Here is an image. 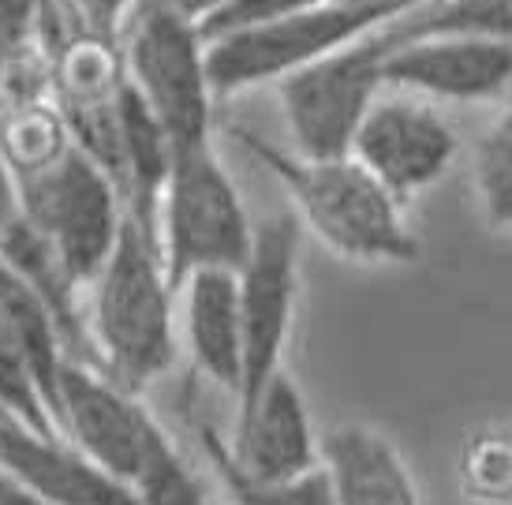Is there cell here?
I'll list each match as a JSON object with an SVG mask.
<instances>
[{
  "label": "cell",
  "instance_id": "52a82bcc",
  "mask_svg": "<svg viewBox=\"0 0 512 505\" xmlns=\"http://www.w3.org/2000/svg\"><path fill=\"white\" fill-rule=\"evenodd\" d=\"M19 202L75 289L94 285L128 217L109 173L72 146L53 169L19 180Z\"/></svg>",
  "mask_w": 512,
  "mask_h": 505
},
{
  "label": "cell",
  "instance_id": "2e32d148",
  "mask_svg": "<svg viewBox=\"0 0 512 505\" xmlns=\"http://www.w3.org/2000/svg\"><path fill=\"white\" fill-rule=\"evenodd\" d=\"M72 146L75 143L68 135V124L53 105V98L0 113V158L8 165V173L15 176V184L53 169Z\"/></svg>",
  "mask_w": 512,
  "mask_h": 505
},
{
  "label": "cell",
  "instance_id": "8fae6325",
  "mask_svg": "<svg viewBox=\"0 0 512 505\" xmlns=\"http://www.w3.org/2000/svg\"><path fill=\"white\" fill-rule=\"evenodd\" d=\"M382 83L423 101H501L512 90V42L471 34L404 42L385 57Z\"/></svg>",
  "mask_w": 512,
  "mask_h": 505
},
{
  "label": "cell",
  "instance_id": "4316f807",
  "mask_svg": "<svg viewBox=\"0 0 512 505\" xmlns=\"http://www.w3.org/2000/svg\"><path fill=\"white\" fill-rule=\"evenodd\" d=\"M15 494H19V487H12L0 472V505H15Z\"/></svg>",
  "mask_w": 512,
  "mask_h": 505
},
{
  "label": "cell",
  "instance_id": "7c38bea8",
  "mask_svg": "<svg viewBox=\"0 0 512 505\" xmlns=\"http://www.w3.org/2000/svg\"><path fill=\"white\" fill-rule=\"evenodd\" d=\"M0 472L42 505H139L128 483L98 468L68 438L30 431L15 416H0Z\"/></svg>",
  "mask_w": 512,
  "mask_h": 505
},
{
  "label": "cell",
  "instance_id": "d4e9b609",
  "mask_svg": "<svg viewBox=\"0 0 512 505\" xmlns=\"http://www.w3.org/2000/svg\"><path fill=\"white\" fill-rule=\"evenodd\" d=\"M42 0H0V53L38 42Z\"/></svg>",
  "mask_w": 512,
  "mask_h": 505
},
{
  "label": "cell",
  "instance_id": "d6986e66",
  "mask_svg": "<svg viewBox=\"0 0 512 505\" xmlns=\"http://www.w3.org/2000/svg\"><path fill=\"white\" fill-rule=\"evenodd\" d=\"M475 195L490 225L512 229V90L505 113L475 146Z\"/></svg>",
  "mask_w": 512,
  "mask_h": 505
},
{
  "label": "cell",
  "instance_id": "7a4b0ae2",
  "mask_svg": "<svg viewBox=\"0 0 512 505\" xmlns=\"http://www.w3.org/2000/svg\"><path fill=\"white\" fill-rule=\"evenodd\" d=\"M172 300L176 292L165 277L157 244H150L135 221L124 217L113 255L94 277V307L86 322L101 375L113 378L120 390H146L172 367Z\"/></svg>",
  "mask_w": 512,
  "mask_h": 505
},
{
  "label": "cell",
  "instance_id": "30bf717a",
  "mask_svg": "<svg viewBox=\"0 0 512 505\" xmlns=\"http://www.w3.org/2000/svg\"><path fill=\"white\" fill-rule=\"evenodd\" d=\"M348 158H356L393 199L404 206L438 184L456 158V131L449 120L415 94H389L367 109Z\"/></svg>",
  "mask_w": 512,
  "mask_h": 505
},
{
  "label": "cell",
  "instance_id": "5b68a950",
  "mask_svg": "<svg viewBox=\"0 0 512 505\" xmlns=\"http://www.w3.org/2000/svg\"><path fill=\"white\" fill-rule=\"evenodd\" d=\"M120 53L128 83L169 135L172 150L210 143L214 87L199 23L154 0H139L120 30Z\"/></svg>",
  "mask_w": 512,
  "mask_h": 505
},
{
  "label": "cell",
  "instance_id": "9a60e30c",
  "mask_svg": "<svg viewBox=\"0 0 512 505\" xmlns=\"http://www.w3.org/2000/svg\"><path fill=\"white\" fill-rule=\"evenodd\" d=\"M184 296V341L202 375L225 393H240L243 330L240 292L232 270H202L180 285Z\"/></svg>",
  "mask_w": 512,
  "mask_h": 505
},
{
  "label": "cell",
  "instance_id": "f1b7e54d",
  "mask_svg": "<svg viewBox=\"0 0 512 505\" xmlns=\"http://www.w3.org/2000/svg\"><path fill=\"white\" fill-rule=\"evenodd\" d=\"M367 4H370V0H367Z\"/></svg>",
  "mask_w": 512,
  "mask_h": 505
},
{
  "label": "cell",
  "instance_id": "e0dca14e",
  "mask_svg": "<svg viewBox=\"0 0 512 505\" xmlns=\"http://www.w3.org/2000/svg\"><path fill=\"white\" fill-rule=\"evenodd\" d=\"M393 42H419L434 34H471L512 42V0H427L412 12L389 19Z\"/></svg>",
  "mask_w": 512,
  "mask_h": 505
},
{
  "label": "cell",
  "instance_id": "44dd1931",
  "mask_svg": "<svg viewBox=\"0 0 512 505\" xmlns=\"http://www.w3.org/2000/svg\"><path fill=\"white\" fill-rule=\"evenodd\" d=\"M0 412L15 416L19 423H27L30 431L38 434H57L53 419L45 412L42 393L34 386L27 360H23V348L15 341V330L4 307H0Z\"/></svg>",
  "mask_w": 512,
  "mask_h": 505
},
{
  "label": "cell",
  "instance_id": "7402d4cb",
  "mask_svg": "<svg viewBox=\"0 0 512 505\" xmlns=\"http://www.w3.org/2000/svg\"><path fill=\"white\" fill-rule=\"evenodd\" d=\"M131 494L139 505H210L199 476L172 442L157 449L143 472L131 479Z\"/></svg>",
  "mask_w": 512,
  "mask_h": 505
},
{
  "label": "cell",
  "instance_id": "9c48e42d",
  "mask_svg": "<svg viewBox=\"0 0 512 505\" xmlns=\"http://www.w3.org/2000/svg\"><path fill=\"white\" fill-rule=\"evenodd\" d=\"M57 431L128 487L157 449L172 442L139 393L120 390L109 375L79 360L60 363Z\"/></svg>",
  "mask_w": 512,
  "mask_h": 505
},
{
  "label": "cell",
  "instance_id": "ba28073f",
  "mask_svg": "<svg viewBox=\"0 0 512 505\" xmlns=\"http://www.w3.org/2000/svg\"><path fill=\"white\" fill-rule=\"evenodd\" d=\"M299 236L303 225L292 210L270 214L255 225L251 255L236 270L243 330V375L236 393V416L258 401L285 367V348L292 337L299 296Z\"/></svg>",
  "mask_w": 512,
  "mask_h": 505
},
{
  "label": "cell",
  "instance_id": "4fadbf2b",
  "mask_svg": "<svg viewBox=\"0 0 512 505\" xmlns=\"http://www.w3.org/2000/svg\"><path fill=\"white\" fill-rule=\"evenodd\" d=\"M228 461L258 483H288L322 468L307 401L285 371L258 393V401L247 412L236 416Z\"/></svg>",
  "mask_w": 512,
  "mask_h": 505
},
{
  "label": "cell",
  "instance_id": "ac0fdd59",
  "mask_svg": "<svg viewBox=\"0 0 512 505\" xmlns=\"http://www.w3.org/2000/svg\"><path fill=\"white\" fill-rule=\"evenodd\" d=\"M202 449H206L217 476L225 479L232 505H333L322 468H314L299 479H288V483H258V479H247L236 464L228 461V446L210 427L202 431Z\"/></svg>",
  "mask_w": 512,
  "mask_h": 505
},
{
  "label": "cell",
  "instance_id": "3957f363",
  "mask_svg": "<svg viewBox=\"0 0 512 505\" xmlns=\"http://www.w3.org/2000/svg\"><path fill=\"white\" fill-rule=\"evenodd\" d=\"M255 221L217 161L214 146L172 150V169L157 210V247L172 292L202 270H240L251 255Z\"/></svg>",
  "mask_w": 512,
  "mask_h": 505
},
{
  "label": "cell",
  "instance_id": "5bb4252c",
  "mask_svg": "<svg viewBox=\"0 0 512 505\" xmlns=\"http://www.w3.org/2000/svg\"><path fill=\"white\" fill-rule=\"evenodd\" d=\"M333 505H423L412 468L370 427L344 423L318 442Z\"/></svg>",
  "mask_w": 512,
  "mask_h": 505
},
{
  "label": "cell",
  "instance_id": "ffe728a7",
  "mask_svg": "<svg viewBox=\"0 0 512 505\" xmlns=\"http://www.w3.org/2000/svg\"><path fill=\"white\" fill-rule=\"evenodd\" d=\"M460 487L479 505H512V431L483 427L460 453Z\"/></svg>",
  "mask_w": 512,
  "mask_h": 505
},
{
  "label": "cell",
  "instance_id": "cb8c5ba5",
  "mask_svg": "<svg viewBox=\"0 0 512 505\" xmlns=\"http://www.w3.org/2000/svg\"><path fill=\"white\" fill-rule=\"evenodd\" d=\"M139 0H64V8L75 15V23L101 38H120V30L135 12Z\"/></svg>",
  "mask_w": 512,
  "mask_h": 505
},
{
  "label": "cell",
  "instance_id": "277c9868",
  "mask_svg": "<svg viewBox=\"0 0 512 505\" xmlns=\"http://www.w3.org/2000/svg\"><path fill=\"white\" fill-rule=\"evenodd\" d=\"M419 4L427 0H370V4L367 0H322V4L299 8L262 27L214 38L206 42V72H210L214 98L270 83V79L281 83L285 75L337 53L348 42H356Z\"/></svg>",
  "mask_w": 512,
  "mask_h": 505
},
{
  "label": "cell",
  "instance_id": "484cf974",
  "mask_svg": "<svg viewBox=\"0 0 512 505\" xmlns=\"http://www.w3.org/2000/svg\"><path fill=\"white\" fill-rule=\"evenodd\" d=\"M154 4L169 8V12H176V15H184L191 23H202V19H210L217 8H225L228 0H154Z\"/></svg>",
  "mask_w": 512,
  "mask_h": 505
},
{
  "label": "cell",
  "instance_id": "6da1fadb",
  "mask_svg": "<svg viewBox=\"0 0 512 505\" xmlns=\"http://www.w3.org/2000/svg\"><path fill=\"white\" fill-rule=\"evenodd\" d=\"M240 146L266 165L292 199V214L341 259L352 262H415L419 240L400 214V202L356 158H299L296 150L232 131Z\"/></svg>",
  "mask_w": 512,
  "mask_h": 505
},
{
  "label": "cell",
  "instance_id": "8992f818",
  "mask_svg": "<svg viewBox=\"0 0 512 505\" xmlns=\"http://www.w3.org/2000/svg\"><path fill=\"white\" fill-rule=\"evenodd\" d=\"M393 49L389 23H382L277 83L299 158H344L352 150L363 116L385 90L382 64Z\"/></svg>",
  "mask_w": 512,
  "mask_h": 505
},
{
  "label": "cell",
  "instance_id": "83f0119b",
  "mask_svg": "<svg viewBox=\"0 0 512 505\" xmlns=\"http://www.w3.org/2000/svg\"><path fill=\"white\" fill-rule=\"evenodd\" d=\"M19 505H42V502H34V498H27V494L19 491Z\"/></svg>",
  "mask_w": 512,
  "mask_h": 505
},
{
  "label": "cell",
  "instance_id": "603a6c76",
  "mask_svg": "<svg viewBox=\"0 0 512 505\" xmlns=\"http://www.w3.org/2000/svg\"><path fill=\"white\" fill-rule=\"evenodd\" d=\"M311 4H322V0H228L225 8H217L210 19H202L199 30L206 42H214V38L236 34V30L273 23V19L292 15V12H299V8H311Z\"/></svg>",
  "mask_w": 512,
  "mask_h": 505
}]
</instances>
